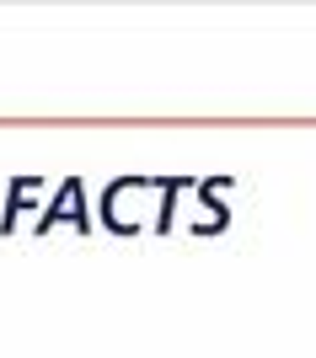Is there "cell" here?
Instances as JSON below:
<instances>
[{
    "instance_id": "6da1fadb",
    "label": "cell",
    "mask_w": 316,
    "mask_h": 358,
    "mask_svg": "<svg viewBox=\"0 0 316 358\" xmlns=\"http://www.w3.org/2000/svg\"><path fill=\"white\" fill-rule=\"evenodd\" d=\"M64 214L76 220V230H81V236H91V214H86V193H81V177H70V182H64V187H60V198H54V203L43 209V220L32 224V230H38V236H48V230H54V224H60Z\"/></svg>"
}]
</instances>
